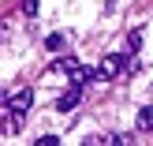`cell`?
Returning <instances> with one entry per match:
<instances>
[{
    "label": "cell",
    "instance_id": "1",
    "mask_svg": "<svg viewBox=\"0 0 153 146\" xmlns=\"http://www.w3.org/2000/svg\"><path fill=\"white\" fill-rule=\"evenodd\" d=\"M127 67V60H123V52H108V56L101 60V67H97V79H116L120 71Z\"/></svg>",
    "mask_w": 153,
    "mask_h": 146
},
{
    "label": "cell",
    "instance_id": "2",
    "mask_svg": "<svg viewBox=\"0 0 153 146\" xmlns=\"http://www.w3.org/2000/svg\"><path fill=\"white\" fill-rule=\"evenodd\" d=\"M30 105H34V94H30V90H19V94H7L4 97V109L7 112H30Z\"/></svg>",
    "mask_w": 153,
    "mask_h": 146
},
{
    "label": "cell",
    "instance_id": "3",
    "mask_svg": "<svg viewBox=\"0 0 153 146\" xmlns=\"http://www.w3.org/2000/svg\"><path fill=\"white\" fill-rule=\"evenodd\" d=\"M79 101H82V86H75V82H71V90H64V94L56 97V112H71Z\"/></svg>",
    "mask_w": 153,
    "mask_h": 146
},
{
    "label": "cell",
    "instance_id": "4",
    "mask_svg": "<svg viewBox=\"0 0 153 146\" xmlns=\"http://www.w3.org/2000/svg\"><path fill=\"white\" fill-rule=\"evenodd\" d=\"M67 79H71L75 86H86V82H94V79H97V71H94V67H82V64H79L71 75H67Z\"/></svg>",
    "mask_w": 153,
    "mask_h": 146
},
{
    "label": "cell",
    "instance_id": "5",
    "mask_svg": "<svg viewBox=\"0 0 153 146\" xmlns=\"http://www.w3.org/2000/svg\"><path fill=\"white\" fill-rule=\"evenodd\" d=\"M138 131L142 135L153 131V105H142V109H138Z\"/></svg>",
    "mask_w": 153,
    "mask_h": 146
},
{
    "label": "cell",
    "instance_id": "6",
    "mask_svg": "<svg viewBox=\"0 0 153 146\" xmlns=\"http://www.w3.org/2000/svg\"><path fill=\"white\" fill-rule=\"evenodd\" d=\"M75 67H79V60H75V56H56V60H52V71H64V75H71Z\"/></svg>",
    "mask_w": 153,
    "mask_h": 146
},
{
    "label": "cell",
    "instance_id": "7",
    "mask_svg": "<svg viewBox=\"0 0 153 146\" xmlns=\"http://www.w3.org/2000/svg\"><path fill=\"white\" fill-rule=\"evenodd\" d=\"M45 45H49V52L64 49V34H49V37H45Z\"/></svg>",
    "mask_w": 153,
    "mask_h": 146
},
{
    "label": "cell",
    "instance_id": "8",
    "mask_svg": "<svg viewBox=\"0 0 153 146\" xmlns=\"http://www.w3.org/2000/svg\"><path fill=\"white\" fill-rule=\"evenodd\" d=\"M22 11H26L30 19H34V15H37V0H22Z\"/></svg>",
    "mask_w": 153,
    "mask_h": 146
},
{
    "label": "cell",
    "instance_id": "9",
    "mask_svg": "<svg viewBox=\"0 0 153 146\" xmlns=\"http://www.w3.org/2000/svg\"><path fill=\"white\" fill-rule=\"evenodd\" d=\"M60 139H56V135H41V139H37V146H56Z\"/></svg>",
    "mask_w": 153,
    "mask_h": 146
}]
</instances>
